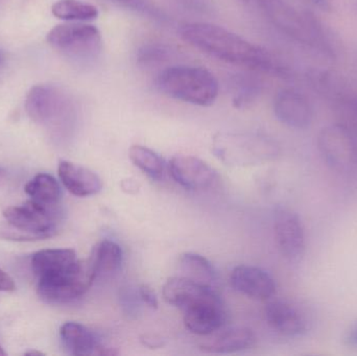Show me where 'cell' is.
I'll return each mask as SVG.
<instances>
[{
    "mask_svg": "<svg viewBox=\"0 0 357 356\" xmlns=\"http://www.w3.org/2000/svg\"><path fill=\"white\" fill-rule=\"evenodd\" d=\"M4 355H6V351L3 350V348H2L1 345H0V356Z\"/></svg>",
    "mask_w": 357,
    "mask_h": 356,
    "instance_id": "cell-38",
    "label": "cell"
},
{
    "mask_svg": "<svg viewBox=\"0 0 357 356\" xmlns=\"http://www.w3.org/2000/svg\"><path fill=\"white\" fill-rule=\"evenodd\" d=\"M25 108L33 121L47 127H60L75 115L73 102L54 86L33 87L27 94Z\"/></svg>",
    "mask_w": 357,
    "mask_h": 356,
    "instance_id": "cell-7",
    "label": "cell"
},
{
    "mask_svg": "<svg viewBox=\"0 0 357 356\" xmlns=\"http://www.w3.org/2000/svg\"><path fill=\"white\" fill-rule=\"evenodd\" d=\"M172 48L160 42L144 44L136 54V60L142 67H155L169 61L172 56Z\"/></svg>",
    "mask_w": 357,
    "mask_h": 356,
    "instance_id": "cell-27",
    "label": "cell"
},
{
    "mask_svg": "<svg viewBox=\"0 0 357 356\" xmlns=\"http://www.w3.org/2000/svg\"><path fill=\"white\" fill-rule=\"evenodd\" d=\"M139 292L140 298H142V302L144 304L148 305L151 309H155L158 307V300H157L156 295L151 290L149 286H142L138 288Z\"/></svg>",
    "mask_w": 357,
    "mask_h": 356,
    "instance_id": "cell-31",
    "label": "cell"
},
{
    "mask_svg": "<svg viewBox=\"0 0 357 356\" xmlns=\"http://www.w3.org/2000/svg\"><path fill=\"white\" fill-rule=\"evenodd\" d=\"M273 109L276 118L291 129H308L314 119V112L307 98L295 89L277 92Z\"/></svg>",
    "mask_w": 357,
    "mask_h": 356,
    "instance_id": "cell-12",
    "label": "cell"
},
{
    "mask_svg": "<svg viewBox=\"0 0 357 356\" xmlns=\"http://www.w3.org/2000/svg\"><path fill=\"white\" fill-rule=\"evenodd\" d=\"M61 342L69 355H115L117 353L106 348L98 342L96 334L85 326L75 322H67L60 330Z\"/></svg>",
    "mask_w": 357,
    "mask_h": 356,
    "instance_id": "cell-15",
    "label": "cell"
},
{
    "mask_svg": "<svg viewBox=\"0 0 357 356\" xmlns=\"http://www.w3.org/2000/svg\"><path fill=\"white\" fill-rule=\"evenodd\" d=\"M156 84L165 95L195 106H211L220 93L215 75L204 67L192 65L167 67L159 73Z\"/></svg>",
    "mask_w": 357,
    "mask_h": 356,
    "instance_id": "cell-3",
    "label": "cell"
},
{
    "mask_svg": "<svg viewBox=\"0 0 357 356\" xmlns=\"http://www.w3.org/2000/svg\"><path fill=\"white\" fill-rule=\"evenodd\" d=\"M90 265L98 276L115 273L123 263V250L116 242L105 240L96 245L89 258Z\"/></svg>",
    "mask_w": 357,
    "mask_h": 356,
    "instance_id": "cell-21",
    "label": "cell"
},
{
    "mask_svg": "<svg viewBox=\"0 0 357 356\" xmlns=\"http://www.w3.org/2000/svg\"><path fill=\"white\" fill-rule=\"evenodd\" d=\"M173 179L186 189L203 190L215 182L216 171L205 161L192 156H176L169 161Z\"/></svg>",
    "mask_w": 357,
    "mask_h": 356,
    "instance_id": "cell-13",
    "label": "cell"
},
{
    "mask_svg": "<svg viewBox=\"0 0 357 356\" xmlns=\"http://www.w3.org/2000/svg\"><path fill=\"white\" fill-rule=\"evenodd\" d=\"M2 66H3V56L0 52V70H1Z\"/></svg>",
    "mask_w": 357,
    "mask_h": 356,
    "instance_id": "cell-36",
    "label": "cell"
},
{
    "mask_svg": "<svg viewBox=\"0 0 357 356\" xmlns=\"http://www.w3.org/2000/svg\"><path fill=\"white\" fill-rule=\"evenodd\" d=\"M312 3H314L317 8L322 10L323 12H331L333 10V2L331 0H310Z\"/></svg>",
    "mask_w": 357,
    "mask_h": 356,
    "instance_id": "cell-34",
    "label": "cell"
},
{
    "mask_svg": "<svg viewBox=\"0 0 357 356\" xmlns=\"http://www.w3.org/2000/svg\"><path fill=\"white\" fill-rule=\"evenodd\" d=\"M181 6L189 12L197 14H211L214 10L213 0H176Z\"/></svg>",
    "mask_w": 357,
    "mask_h": 356,
    "instance_id": "cell-29",
    "label": "cell"
},
{
    "mask_svg": "<svg viewBox=\"0 0 357 356\" xmlns=\"http://www.w3.org/2000/svg\"><path fill=\"white\" fill-rule=\"evenodd\" d=\"M275 238L281 254L289 261H297L305 250V232L297 213L280 208L275 215Z\"/></svg>",
    "mask_w": 357,
    "mask_h": 356,
    "instance_id": "cell-11",
    "label": "cell"
},
{
    "mask_svg": "<svg viewBox=\"0 0 357 356\" xmlns=\"http://www.w3.org/2000/svg\"><path fill=\"white\" fill-rule=\"evenodd\" d=\"M346 346L357 348V320L351 324L344 334Z\"/></svg>",
    "mask_w": 357,
    "mask_h": 356,
    "instance_id": "cell-32",
    "label": "cell"
},
{
    "mask_svg": "<svg viewBox=\"0 0 357 356\" xmlns=\"http://www.w3.org/2000/svg\"><path fill=\"white\" fill-rule=\"evenodd\" d=\"M47 42L54 49L77 62H94L102 52L100 29L84 23L56 25L48 33Z\"/></svg>",
    "mask_w": 357,
    "mask_h": 356,
    "instance_id": "cell-6",
    "label": "cell"
},
{
    "mask_svg": "<svg viewBox=\"0 0 357 356\" xmlns=\"http://www.w3.org/2000/svg\"><path fill=\"white\" fill-rule=\"evenodd\" d=\"M241 1L247 2V1H249V0H241Z\"/></svg>",
    "mask_w": 357,
    "mask_h": 356,
    "instance_id": "cell-39",
    "label": "cell"
},
{
    "mask_svg": "<svg viewBox=\"0 0 357 356\" xmlns=\"http://www.w3.org/2000/svg\"><path fill=\"white\" fill-rule=\"evenodd\" d=\"M25 192L31 200L46 206H60L62 190L52 175L39 173L25 185Z\"/></svg>",
    "mask_w": 357,
    "mask_h": 356,
    "instance_id": "cell-23",
    "label": "cell"
},
{
    "mask_svg": "<svg viewBox=\"0 0 357 356\" xmlns=\"http://www.w3.org/2000/svg\"><path fill=\"white\" fill-rule=\"evenodd\" d=\"M3 217L14 230L8 238L21 240H43L56 233L62 211L60 206H46L29 200L4 209Z\"/></svg>",
    "mask_w": 357,
    "mask_h": 356,
    "instance_id": "cell-4",
    "label": "cell"
},
{
    "mask_svg": "<svg viewBox=\"0 0 357 356\" xmlns=\"http://www.w3.org/2000/svg\"><path fill=\"white\" fill-rule=\"evenodd\" d=\"M56 18L66 21H91L98 17V10L93 4L79 0H59L52 8Z\"/></svg>",
    "mask_w": 357,
    "mask_h": 356,
    "instance_id": "cell-24",
    "label": "cell"
},
{
    "mask_svg": "<svg viewBox=\"0 0 357 356\" xmlns=\"http://www.w3.org/2000/svg\"><path fill=\"white\" fill-rule=\"evenodd\" d=\"M233 106L237 109L251 106L264 90V81L252 73H238L230 79Z\"/></svg>",
    "mask_w": 357,
    "mask_h": 356,
    "instance_id": "cell-22",
    "label": "cell"
},
{
    "mask_svg": "<svg viewBox=\"0 0 357 356\" xmlns=\"http://www.w3.org/2000/svg\"><path fill=\"white\" fill-rule=\"evenodd\" d=\"M129 157L134 165L152 179H160L165 173V160L156 152L146 146L139 144L132 146L129 150Z\"/></svg>",
    "mask_w": 357,
    "mask_h": 356,
    "instance_id": "cell-25",
    "label": "cell"
},
{
    "mask_svg": "<svg viewBox=\"0 0 357 356\" xmlns=\"http://www.w3.org/2000/svg\"><path fill=\"white\" fill-rule=\"evenodd\" d=\"M14 280L10 278V275L0 269V292H13L15 290Z\"/></svg>",
    "mask_w": 357,
    "mask_h": 356,
    "instance_id": "cell-33",
    "label": "cell"
},
{
    "mask_svg": "<svg viewBox=\"0 0 357 356\" xmlns=\"http://www.w3.org/2000/svg\"><path fill=\"white\" fill-rule=\"evenodd\" d=\"M201 343L199 348L208 353H234L245 350L253 346L255 334L251 330L238 327L216 332L207 336Z\"/></svg>",
    "mask_w": 357,
    "mask_h": 356,
    "instance_id": "cell-18",
    "label": "cell"
},
{
    "mask_svg": "<svg viewBox=\"0 0 357 356\" xmlns=\"http://www.w3.org/2000/svg\"><path fill=\"white\" fill-rule=\"evenodd\" d=\"M337 113V123L357 138V96L349 92L337 98L333 102Z\"/></svg>",
    "mask_w": 357,
    "mask_h": 356,
    "instance_id": "cell-26",
    "label": "cell"
},
{
    "mask_svg": "<svg viewBox=\"0 0 357 356\" xmlns=\"http://www.w3.org/2000/svg\"><path fill=\"white\" fill-rule=\"evenodd\" d=\"M138 297H139L138 288L137 291H134L131 288H123V292H121V298L123 300V307L129 315H135L137 313L138 301H142V298L137 300Z\"/></svg>",
    "mask_w": 357,
    "mask_h": 356,
    "instance_id": "cell-30",
    "label": "cell"
},
{
    "mask_svg": "<svg viewBox=\"0 0 357 356\" xmlns=\"http://www.w3.org/2000/svg\"><path fill=\"white\" fill-rule=\"evenodd\" d=\"M213 154L229 167L264 164L278 155V146L268 138L250 134H225L214 138Z\"/></svg>",
    "mask_w": 357,
    "mask_h": 356,
    "instance_id": "cell-5",
    "label": "cell"
},
{
    "mask_svg": "<svg viewBox=\"0 0 357 356\" xmlns=\"http://www.w3.org/2000/svg\"><path fill=\"white\" fill-rule=\"evenodd\" d=\"M178 33L193 47L222 62L281 79L291 77V70L268 50L225 27L207 22H187L178 26Z\"/></svg>",
    "mask_w": 357,
    "mask_h": 356,
    "instance_id": "cell-1",
    "label": "cell"
},
{
    "mask_svg": "<svg viewBox=\"0 0 357 356\" xmlns=\"http://www.w3.org/2000/svg\"><path fill=\"white\" fill-rule=\"evenodd\" d=\"M216 292L213 288L201 286L183 276L171 278L163 286V297L169 304L185 311L193 303Z\"/></svg>",
    "mask_w": 357,
    "mask_h": 356,
    "instance_id": "cell-19",
    "label": "cell"
},
{
    "mask_svg": "<svg viewBox=\"0 0 357 356\" xmlns=\"http://www.w3.org/2000/svg\"><path fill=\"white\" fill-rule=\"evenodd\" d=\"M184 313L185 326L197 336H207L218 332L227 318L224 305L216 292L193 303Z\"/></svg>",
    "mask_w": 357,
    "mask_h": 356,
    "instance_id": "cell-10",
    "label": "cell"
},
{
    "mask_svg": "<svg viewBox=\"0 0 357 356\" xmlns=\"http://www.w3.org/2000/svg\"><path fill=\"white\" fill-rule=\"evenodd\" d=\"M230 284L236 292L255 300H268L276 294V284L270 274L251 265L235 268Z\"/></svg>",
    "mask_w": 357,
    "mask_h": 356,
    "instance_id": "cell-14",
    "label": "cell"
},
{
    "mask_svg": "<svg viewBox=\"0 0 357 356\" xmlns=\"http://www.w3.org/2000/svg\"><path fill=\"white\" fill-rule=\"evenodd\" d=\"M266 18L281 33L298 43L316 50L310 23L303 13H299L285 0H256Z\"/></svg>",
    "mask_w": 357,
    "mask_h": 356,
    "instance_id": "cell-9",
    "label": "cell"
},
{
    "mask_svg": "<svg viewBox=\"0 0 357 356\" xmlns=\"http://www.w3.org/2000/svg\"><path fill=\"white\" fill-rule=\"evenodd\" d=\"M318 148L324 162L340 173L350 171L357 163V138L339 123L321 130Z\"/></svg>",
    "mask_w": 357,
    "mask_h": 356,
    "instance_id": "cell-8",
    "label": "cell"
},
{
    "mask_svg": "<svg viewBox=\"0 0 357 356\" xmlns=\"http://www.w3.org/2000/svg\"><path fill=\"white\" fill-rule=\"evenodd\" d=\"M181 275L201 286L216 290L218 273L208 259L195 253H185L178 259Z\"/></svg>",
    "mask_w": 357,
    "mask_h": 356,
    "instance_id": "cell-20",
    "label": "cell"
},
{
    "mask_svg": "<svg viewBox=\"0 0 357 356\" xmlns=\"http://www.w3.org/2000/svg\"><path fill=\"white\" fill-rule=\"evenodd\" d=\"M25 355L41 356V355H44V353H40V351H29V353H25Z\"/></svg>",
    "mask_w": 357,
    "mask_h": 356,
    "instance_id": "cell-35",
    "label": "cell"
},
{
    "mask_svg": "<svg viewBox=\"0 0 357 356\" xmlns=\"http://www.w3.org/2000/svg\"><path fill=\"white\" fill-rule=\"evenodd\" d=\"M119 8L131 10L144 15L148 18L159 22H167L169 20L167 13L163 12L158 6L153 3L151 0H107Z\"/></svg>",
    "mask_w": 357,
    "mask_h": 356,
    "instance_id": "cell-28",
    "label": "cell"
},
{
    "mask_svg": "<svg viewBox=\"0 0 357 356\" xmlns=\"http://www.w3.org/2000/svg\"><path fill=\"white\" fill-rule=\"evenodd\" d=\"M4 175H6V171L3 167H0V178L3 177Z\"/></svg>",
    "mask_w": 357,
    "mask_h": 356,
    "instance_id": "cell-37",
    "label": "cell"
},
{
    "mask_svg": "<svg viewBox=\"0 0 357 356\" xmlns=\"http://www.w3.org/2000/svg\"><path fill=\"white\" fill-rule=\"evenodd\" d=\"M58 173L63 185L73 196L85 198L102 189V179L94 171L70 161H61Z\"/></svg>",
    "mask_w": 357,
    "mask_h": 356,
    "instance_id": "cell-16",
    "label": "cell"
},
{
    "mask_svg": "<svg viewBox=\"0 0 357 356\" xmlns=\"http://www.w3.org/2000/svg\"><path fill=\"white\" fill-rule=\"evenodd\" d=\"M266 319L273 330L283 336H301L306 330L305 320L293 305L285 301L268 303L266 307Z\"/></svg>",
    "mask_w": 357,
    "mask_h": 356,
    "instance_id": "cell-17",
    "label": "cell"
},
{
    "mask_svg": "<svg viewBox=\"0 0 357 356\" xmlns=\"http://www.w3.org/2000/svg\"><path fill=\"white\" fill-rule=\"evenodd\" d=\"M38 294L48 303H66L83 296L96 279L89 261H79L71 249H48L31 257Z\"/></svg>",
    "mask_w": 357,
    "mask_h": 356,
    "instance_id": "cell-2",
    "label": "cell"
}]
</instances>
